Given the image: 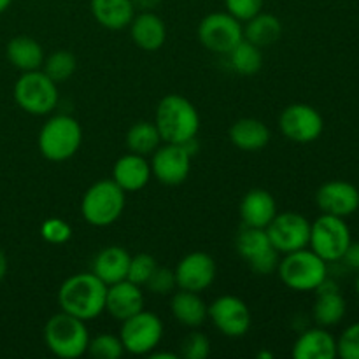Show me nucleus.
Here are the masks:
<instances>
[{
  "mask_svg": "<svg viewBox=\"0 0 359 359\" xmlns=\"http://www.w3.org/2000/svg\"><path fill=\"white\" fill-rule=\"evenodd\" d=\"M83 128L72 116L58 114L49 118L39 132V151L49 161H65L79 151Z\"/></svg>",
  "mask_w": 359,
  "mask_h": 359,
  "instance_id": "20e7f679",
  "label": "nucleus"
},
{
  "mask_svg": "<svg viewBox=\"0 0 359 359\" xmlns=\"http://www.w3.org/2000/svg\"><path fill=\"white\" fill-rule=\"evenodd\" d=\"M146 287L153 294H160V297L174 293L175 287H177V280H175L174 270L163 269V266H156L153 276H151L149 280L146 283Z\"/></svg>",
  "mask_w": 359,
  "mask_h": 359,
  "instance_id": "e433bc0d",
  "label": "nucleus"
},
{
  "mask_svg": "<svg viewBox=\"0 0 359 359\" xmlns=\"http://www.w3.org/2000/svg\"><path fill=\"white\" fill-rule=\"evenodd\" d=\"M207 318L224 337L241 339L251 328V311L248 304L233 294H223L209 305Z\"/></svg>",
  "mask_w": 359,
  "mask_h": 359,
  "instance_id": "f8f14e48",
  "label": "nucleus"
},
{
  "mask_svg": "<svg viewBox=\"0 0 359 359\" xmlns=\"http://www.w3.org/2000/svg\"><path fill=\"white\" fill-rule=\"evenodd\" d=\"M128 251L119 245H109L104 248L93 259L91 265V272L98 277L104 284L111 286V284L125 280L128 276V266H130Z\"/></svg>",
  "mask_w": 359,
  "mask_h": 359,
  "instance_id": "5701e85b",
  "label": "nucleus"
},
{
  "mask_svg": "<svg viewBox=\"0 0 359 359\" xmlns=\"http://www.w3.org/2000/svg\"><path fill=\"white\" fill-rule=\"evenodd\" d=\"M210 354V340L200 332H189L181 342V356L184 359H205Z\"/></svg>",
  "mask_w": 359,
  "mask_h": 359,
  "instance_id": "f704fd0d",
  "label": "nucleus"
},
{
  "mask_svg": "<svg viewBox=\"0 0 359 359\" xmlns=\"http://www.w3.org/2000/svg\"><path fill=\"white\" fill-rule=\"evenodd\" d=\"M140 311H144V293L140 286L130 283L128 279L107 286L105 312H109L111 318L125 321Z\"/></svg>",
  "mask_w": 359,
  "mask_h": 359,
  "instance_id": "a211bd4d",
  "label": "nucleus"
},
{
  "mask_svg": "<svg viewBox=\"0 0 359 359\" xmlns=\"http://www.w3.org/2000/svg\"><path fill=\"white\" fill-rule=\"evenodd\" d=\"M244 28V39L251 44L258 46V48H269V46L276 44L283 35V23L277 16L269 13H258L252 16L251 20L245 21Z\"/></svg>",
  "mask_w": 359,
  "mask_h": 359,
  "instance_id": "c85d7f7f",
  "label": "nucleus"
},
{
  "mask_svg": "<svg viewBox=\"0 0 359 359\" xmlns=\"http://www.w3.org/2000/svg\"><path fill=\"white\" fill-rule=\"evenodd\" d=\"M170 311L175 321L181 323L182 326H186V328H198V326H202L207 321L209 307L202 300L200 293L179 290L172 297Z\"/></svg>",
  "mask_w": 359,
  "mask_h": 359,
  "instance_id": "bb28decb",
  "label": "nucleus"
},
{
  "mask_svg": "<svg viewBox=\"0 0 359 359\" xmlns=\"http://www.w3.org/2000/svg\"><path fill=\"white\" fill-rule=\"evenodd\" d=\"M277 273L280 280L293 291H316V287L328 277V263L312 249H298L287 252L279 259Z\"/></svg>",
  "mask_w": 359,
  "mask_h": 359,
  "instance_id": "423d86ee",
  "label": "nucleus"
},
{
  "mask_svg": "<svg viewBox=\"0 0 359 359\" xmlns=\"http://www.w3.org/2000/svg\"><path fill=\"white\" fill-rule=\"evenodd\" d=\"M105 297L107 284L102 283L93 272L70 276L58 290L60 309L83 321L97 319L105 312Z\"/></svg>",
  "mask_w": 359,
  "mask_h": 359,
  "instance_id": "f257e3e1",
  "label": "nucleus"
},
{
  "mask_svg": "<svg viewBox=\"0 0 359 359\" xmlns=\"http://www.w3.org/2000/svg\"><path fill=\"white\" fill-rule=\"evenodd\" d=\"M318 300H316L314 309H312V318L323 328H330V326L339 325L344 319L347 311V304L344 297L340 294L339 284L330 280L326 277L318 287Z\"/></svg>",
  "mask_w": 359,
  "mask_h": 359,
  "instance_id": "6ab92c4d",
  "label": "nucleus"
},
{
  "mask_svg": "<svg viewBox=\"0 0 359 359\" xmlns=\"http://www.w3.org/2000/svg\"><path fill=\"white\" fill-rule=\"evenodd\" d=\"M76 56L70 51H65V49H58V51L51 53L49 56H46L44 63H42L44 74L49 79L55 81L56 84L69 81L74 76V72H76Z\"/></svg>",
  "mask_w": 359,
  "mask_h": 359,
  "instance_id": "2f4dec72",
  "label": "nucleus"
},
{
  "mask_svg": "<svg viewBox=\"0 0 359 359\" xmlns=\"http://www.w3.org/2000/svg\"><path fill=\"white\" fill-rule=\"evenodd\" d=\"M356 293H358V297H359V277L356 279Z\"/></svg>",
  "mask_w": 359,
  "mask_h": 359,
  "instance_id": "49530a36",
  "label": "nucleus"
},
{
  "mask_svg": "<svg viewBox=\"0 0 359 359\" xmlns=\"http://www.w3.org/2000/svg\"><path fill=\"white\" fill-rule=\"evenodd\" d=\"M86 354L97 359H119L125 354V347H123L119 335L100 333L95 339H90Z\"/></svg>",
  "mask_w": 359,
  "mask_h": 359,
  "instance_id": "473e14b6",
  "label": "nucleus"
},
{
  "mask_svg": "<svg viewBox=\"0 0 359 359\" xmlns=\"http://www.w3.org/2000/svg\"><path fill=\"white\" fill-rule=\"evenodd\" d=\"M294 359H333L337 358V340L323 326L302 333L291 351Z\"/></svg>",
  "mask_w": 359,
  "mask_h": 359,
  "instance_id": "b1692460",
  "label": "nucleus"
},
{
  "mask_svg": "<svg viewBox=\"0 0 359 359\" xmlns=\"http://www.w3.org/2000/svg\"><path fill=\"white\" fill-rule=\"evenodd\" d=\"M238 256L258 276H270L279 265V251L272 245L266 230L244 226L235 238Z\"/></svg>",
  "mask_w": 359,
  "mask_h": 359,
  "instance_id": "9d476101",
  "label": "nucleus"
},
{
  "mask_svg": "<svg viewBox=\"0 0 359 359\" xmlns=\"http://www.w3.org/2000/svg\"><path fill=\"white\" fill-rule=\"evenodd\" d=\"M353 242L351 230L344 217L323 214L314 223H311V245L316 255L321 256L326 263L342 259L344 252Z\"/></svg>",
  "mask_w": 359,
  "mask_h": 359,
  "instance_id": "6e6552de",
  "label": "nucleus"
},
{
  "mask_svg": "<svg viewBox=\"0 0 359 359\" xmlns=\"http://www.w3.org/2000/svg\"><path fill=\"white\" fill-rule=\"evenodd\" d=\"M279 128L287 140L298 144L314 142L325 130L319 111L309 104H291L280 112Z\"/></svg>",
  "mask_w": 359,
  "mask_h": 359,
  "instance_id": "ddd939ff",
  "label": "nucleus"
},
{
  "mask_svg": "<svg viewBox=\"0 0 359 359\" xmlns=\"http://www.w3.org/2000/svg\"><path fill=\"white\" fill-rule=\"evenodd\" d=\"M258 358H269V359H272V354H270V353H259Z\"/></svg>",
  "mask_w": 359,
  "mask_h": 359,
  "instance_id": "a18cd8bd",
  "label": "nucleus"
},
{
  "mask_svg": "<svg viewBox=\"0 0 359 359\" xmlns=\"http://www.w3.org/2000/svg\"><path fill=\"white\" fill-rule=\"evenodd\" d=\"M277 216V202L266 189H251L241 202V217L244 226L265 230Z\"/></svg>",
  "mask_w": 359,
  "mask_h": 359,
  "instance_id": "412c9836",
  "label": "nucleus"
},
{
  "mask_svg": "<svg viewBox=\"0 0 359 359\" xmlns=\"http://www.w3.org/2000/svg\"><path fill=\"white\" fill-rule=\"evenodd\" d=\"M6 273H7V256L4 255V251L0 249V283L4 280Z\"/></svg>",
  "mask_w": 359,
  "mask_h": 359,
  "instance_id": "79ce46f5",
  "label": "nucleus"
},
{
  "mask_svg": "<svg viewBox=\"0 0 359 359\" xmlns=\"http://www.w3.org/2000/svg\"><path fill=\"white\" fill-rule=\"evenodd\" d=\"M90 7L97 23L107 30L130 27L137 13L132 0H91Z\"/></svg>",
  "mask_w": 359,
  "mask_h": 359,
  "instance_id": "a878e982",
  "label": "nucleus"
},
{
  "mask_svg": "<svg viewBox=\"0 0 359 359\" xmlns=\"http://www.w3.org/2000/svg\"><path fill=\"white\" fill-rule=\"evenodd\" d=\"M163 142L184 144L195 139L200 130V116L195 105L181 95H167L160 100L154 118Z\"/></svg>",
  "mask_w": 359,
  "mask_h": 359,
  "instance_id": "f03ea898",
  "label": "nucleus"
},
{
  "mask_svg": "<svg viewBox=\"0 0 359 359\" xmlns=\"http://www.w3.org/2000/svg\"><path fill=\"white\" fill-rule=\"evenodd\" d=\"M337 356L342 359H359V321L347 326L337 340Z\"/></svg>",
  "mask_w": 359,
  "mask_h": 359,
  "instance_id": "4c0bfd02",
  "label": "nucleus"
},
{
  "mask_svg": "<svg viewBox=\"0 0 359 359\" xmlns=\"http://www.w3.org/2000/svg\"><path fill=\"white\" fill-rule=\"evenodd\" d=\"M224 6H226V13L245 23L252 16L262 13L265 0H224Z\"/></svg>",
  "mask_w": 359,
  "mask_h": 359,
  "instance_id": "58836bf2",
  "label": "nucleus"
},
{
  "mask_svg": "<svg viewBox=\"0 0 359 359\" xmlns=\"http://www.w3.org/2000/svg\"><path fill=\"white\" fill-rule=\"evenodd\" d=\"M126 193L112 179H102L86 189L81 214L91 226L104 228L116 223L125 210Z\"/></svg>",
  "mask_w": 359,
  "mask_h": 359,
  "instance_id": "39448f33",
  "label": "nucleus"
},
{
  "mask_svg": "<svg viewBox=\"0 0 359 359\" xmlns=\"http://www.w3.org/2000/svg\"><path fill=\"white\" fill-rule=\"evenodd\" d=\"M133 7H135V11H140V13H144V11H154L158 6L161 4V0H132Z\"/></svg>",
  "mask_w": 359,
  "mask_h": 359,
  "instance_id": "a19ab883",
  "label": "nucleus"
},
{
  "mask_svg": "<svg viewBox=\"0 0 359 359\" xmlns=\"http://www.w3.org/2000/svg\"><path fill=\"white\" fill-rule=\"evenodd\" d=\"M156 266H158L156 259H154L151 255L140 252V255L132 256V258H130L128 276H126V279L140 287L146 286V283L149 280V277L153 276V272L156 270Z\"/></svg>",
  "mask_w": 359,
  "mask_h": 359,
  "instance_id": "72a5a7b5",
  "label": "nucleus"
},
{
  "mask_svg": "<svg viewBox=\"0 0 359 359\" xmlns=\"http://www.w3.org/2000/svg\"><path fill=\"white\" fill-rule=\"evenodd\" d=\"M270 242L279 255L298 251L309 245L311 241V223L298 212H280L265 228Z\"/></svg>",
  "mask_w": 359,
  "mask_h": 359,
  "instance_id": "4468645a",
  "label": "nucleus"
},
{
  "mask_svg": "<svg viewBox=\"0 0 359 359\" xmlns=\"http://www.w3.org/2000/svg\"><path fill=\"white\" fill-rule=\"evenodd\" d=\"M231 69L241 76H255L263 67L262 48L251 44L249 41L242 39L233 49L226 55Z\"/></svg>",
  "mask_w": 359,
  "mask_h": 359,
  "instance_id": "7c9ffc66",
  "label": "nucleus"
},
{
  "mask_svg": "<svg viewBox=\"0 0 359 359\" xmlns=\"http://www.w3.org/2000/svg\"><path fill=\"white\" fill-rule=\"evenodd\" d=\"M231 144L245 153H256L269 146L270 130L256 118H242L230 126L228 132Z\"/></svg>",
  "mask_w": 359,
  "mask_h": 359,
  "instance_id": "393cba45",
  "label": "nucleus"
},
{
  "mask_svg": "<svg viewBox=\"0 0 359 359\" xmlns=\"http://www.w3.org/2000/svg\"><path fill=\"white\" fill-rule=\"evenodd\" d=\"M41 237L48 244H65L72 237V228L60 217H49L41 224Z\"/></svg>",
  "mask_w": 359,
  "mask_h": 359,
  "instance_id": "c9c22d12",
  "label": "nucleus"
},
{
  "mask_svg": "<svg viewBox=\"0 0 359 359\" xmlns=\"http://www.w3.org/2000/svg\"><path fill=\"white\" fill-rule=\"evenodd\" d=\"M151 174L165 186H179L191 170V154L182 144L163 142L151 154Z\"/></svg>",
  "mask_w": 359,
  "mask_h": 359,
  "instance_id": "2eb2a0df",
  "label": "nucleus"
},
{
  "mask_svg": "<svg viewBox=\"0 0 359 359\" xmlns=\"http://www.w3.org/2000/svg\"><path fill=\"white\" fill-rule=\"evenodd\" d=\"M44 342L55 356L62 359L81 358L86 354L90 342L86 321L63 311L58 312L46 323Z\"/></svg>",
  "mask_w": 359,
  "mask_h": 359,
  "instance_id": "7ed1b4c3",
  "label": "nucleus"
},
{
  "mask_svg": "<svg viewBox=\"0 0 359 359\" xmlns=\"http://www.w3.org/2000/svg\"><path fill=\"white\" fill-rule=\"evenodd\" d=\"M342 262L346 263L349 269L358 270L359 272V242H351L349 248H347L346 252H344Z\"/></svg>",
  "mask_w": 359,
  "mask_h": 359,
  "instance_id": "ea45409f",
  "label": "nucleus"
},
{
  "mask_svg": "<svg viewBox=\"0 0 359 359\" xmlns=\"http://www.w3.org/2000/svg\"><path fill=\"white\" fill-rule=\"evenodd\" d=\"M14 100L32 116L51 114L58 105V88L55 81L46 76L44 70L21 72L14 84Z\"/></svg>",
  "mask_w": 359,
  "mask_h": 359,
  "instance_id": "0eeeda50",
  "label": "nucleus"
},
{
  "mask_svg": "<svg viewBox=\"0 0 359 359\" xmlns=\"http://www.w3.org/2000/svg\"><path fill=\"white\" fill-rule=\"evenodd\" d=\"M316 203L323 214L347 217L359 209V189L347 181L325 182L316 193Z\"/></svg>",
  "mask_w": 359,
  "mask_h": 359,
  "instance_id": "f3484780",
  "label": "nucleus"
},
{
  "mask_svg": "<svg viewBox=\"0 0 359 359\" xmlns=\"http://www.w3.org/2000/svg\"><path fill=\"white\" fill-rule=\"evenodd\" d=\"M147 356L153 358V359H177V354H174V353H156V351H151Z\"/></svg>",
  "mask_w": 359,
  "mask_h": 359,
  "instance_id": "37998d69",
  "label": "nucleus"
},
{
  "mask_svg": "<svg viewBox=\"0 0 359 359\" xmlns=\"http://www.w3.org/2000/svg\"><path fill=\"white\" fill-rule=\"evenodd\" d=\"M130 35L137 48L142 51H158L167 41V27L156 13L144 11L133 16L130 23Z\"/></svg>",
  "mask_w": 359,
  "mask_h": 359,
  "instance_id": "4be33fe9",
  "label": "nucleus"
},
{
  "mask_svg": "<svg viewBox=\"0 0 359 359\" xmlns=\"http://www.w3.org/2000/svg\"><path fill=\"white\" fill-rule=\"evenodd\" d=\"M163 337V323L154 312L140 311L132 318L121 321L119 339L125 353L146 356L156 349Z\"/></svg>",
  "mask_w": 359,
  "mask_h": 359,
  "instance_id": "1a4fd4ad",
  "label": "nucleus"
},
{
  "mask_svg": "<svg viewBox=\"0 0 359 359\" xmlns=\"http://www.w3.org/2000/svg\"><path fill=\"white\" fill-rule=\"evenodd\" d=\"M6 53L7 60L21 72L39 70L46 58L42 46L28 35H18V37L11 39Z\"/></svg>",
  "mask_w": 359,
  "mask_h": 359,
  "instance_id": "cd10ccee",
  "label": "nucleus"
},
{
  "mask_svg": "<svg viewBox=\"0 0 359 359\" xmlns=\"http://www.w3.org/2000/svg\"><path fill=\"white\" fill-rule=\"evenodd\" d=\"M161 137L156 125L149 121H139L128 130L126 133V147L130 153L140 154V156H149L158 147L161 146Z\"/></svg>",
  "mask_w": 359,
  "mask_h": 359,
  "instance_id": "c756f323",
  "label": "nucleus"
},
{
  "mask_svg": "<svg viewBox=\"0 0 359 359\" xmlns=\"http://www.w3.org/2000/svg\"><path fill=\"white\" fill-rule=\"evenodd\" d=\"M216 272L214 258L202 251L186 255L174 270L179 290L193 291V293H203L207 287L212 286Z\"/></svg>",
  "mask_w": 359,
  "mask_h": 359,
  "instance_id": "dca6fc26",
  "label": "nucleus"
},
{
  "mask_svg": "<svg viewBox=\"0 0 359 359\" xmlns=\"http://www.w3.org/2000/svg\"><path fill=\"white\" fill-rule=\"evenodd\" d=\"M198 39L205 49L226 56L244 39L242 21L230 13L207 14L198 25Z\"/></svg>",
  "mask_w": 359,
  "mask_h": 359,
  "instance_id": "9b49d317",
  "label": "nucleus"
},
{
  "mask_svg": "<svg viewBox=\"0 0 359 359\" xmlns=\"http://www.w3.org/2000/svg\"><path fill=\"white\" fill-rule=\"evenodd\" d=\"M151 165L146 156L128 153L118 158L112 168V181L119 186L125 193L140 191L146 188L151 179Z\"/></svg>",
  "mask_w": 359,
  "mask_h": 359,
  "instance_id": "aec40b11",
  "label": "nucleus"
},
{
  "mask_svg": "<svg viewBox=\"0 0 359 359\" xmlns=\"http://www.w3.org/2000/svg\"><path fill=\"white\" fill-rule=\"evenodd\" d=\"M13 4V0H0V14L6 13L9 9V6Z\"/></svg>",
  "mask_w": 359,
  "mask_h": 359,
  "instance_id": "c03bdc74",
  "label": "nucleus"
}]
</instances>
